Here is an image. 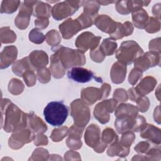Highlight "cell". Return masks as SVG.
<instances>
[{
	"label": "cell",
	"mask_w": 161,
	"mask_h": 161,
	"mask_svg": "<svg viewBox=\"0 0 161 161\" xmlns=\"http://www.w3.org/2000/svg\"><path fill=\"white\" fill-rule=\"evenodd\" d=\"M1 128L7 133L16 129L28 127V114L24 113L9 99L1 101Z\"/></svg>",
	"instance_id": "obj_1"
},
{
	"label": "cell",
	"mask_w": 161,
	"mask_h": 161,
	"mask_svg": "<svg viewBox=\"0 0 161 161\" xmlns=\"http://www.w3.org/2000/svg\"><path fill=\"white\" fill-rule=\"evenodd\" d=\"M51 49L58 57L65 69L84 65L86 64L84 53L80 50L72 49L62 45L52 47Z\"/></svg>",
	"instance_id": "obj_2"
},
{
	"label": "cell",
	"mask_w": 161,
	"mask_h": 161,
	"mask_svg": "<svg viewBox=\"0 0 161 161\" xmlns=\"http://www.w3.org/2000/svg\"><path fill=\"white\" fill-rule=\"evenodd\" d=\"M45 121L53 126H60L65 122L68 114V107L63 101H51L43 110Z\"/></svg>",
	"instance_id": "obj_3"
},
{
	"label": "cell",
	"mask_w": 161,
	"mask_h": 161,
	"mask_svg": "<svg viewBox=\"0 0 161 161\" xmlns=\"http://www.w3.org/2000/svg\"><path fill=\"white\" fill-rule=\"evenodd\" d=\"M147 124L146 119L142 115H121L116 116L114 127L119 134L126 131H140Z\"/></svg>",
	"instance_id": "obj_4"
},
{
	"label": "cell",
	"mask_w": 161,
	"mask_h": 161,
	"mask_svg": "<svg viewBox=\"0 0 161 161\" xmlns=\"http://www.w3.org/2000/svg\"><path fill=\"white\" fill-rule=\"evenodd\" d=\"M143 53V49L134 40L123 42L116 51L115 57L118 62L125 65H130Z\"/></svg>",
	"instance_id": "obj_5"
},
{
	"label": "cell",
	"mask_w": 161,
	"mask_h": 161,
	"mask_svg": "<svg viewBox=\"0 0 161 161\" xmlns=\"http://www.w3.org/2000/svg\"><path fill=\"white\" fill-rule=\"evenodd\" d=\"M70 110L74 124L85 128L91 118L88 104L80 99H76L70 103Z\"/></svg>",
	"instance_id": "obj_6"
},
{
	"label": "cell",
	"mask_w": 161,
	"mask_h": 161,
	"mask_svg": "<svg viewBox=\"0 0 161 161\" xmlns=\"http://www.w3.org/2000/svg\"><path fill=\"white\" fill-rule=\"evenodd\" d=\"M84 1H65L55 4L52 9V15L57 21L62 20L75 13L83 5Z\"/></svg>",
	"instance_id": "obj_7"
},
{
	"label": "cell",
	"mask_w": 161,
	"mask_h": 161,
	"mask_svg": "<svg viewBox=\"0 0 161 161\" xmlns=\"http://www.w3.org/2000/svg\"><path fill=\"white\" fill-rule=\"evenodd\" d=\"M111 89V86L108 83H104L100 88L88 87L81 91V99L88 105L95 103L97 101L108 97Z\"/></svg>",
	"instance_id": "obj_8"
},
{
	"label": "cell",
	"mask_w": 161,
	"mask_h": 161,
	"mask_svg": "<svg viewBox=\"0 0 161 161\" xmlns=\"http://www.w3.org/2000/svg\"><path fill=\"white\" fill-rule=\"evenodd\" d=\"M84 140L86 145L94 149L97 153H103L108 145L101 140V130L96 124H91L86 129Z\"/></svg>",
	"instance_id": "obj_9"
},
{
	"label": "cell",
	"mask_w": 161,
	"mask_h": 161,
	"mask_svg": "<svg viewBox=\"0 0 161 161\" xmlns=\"http://www.w3.org/2000/svg\"><path fill=\"white\" fill-rule=\"evenodd\" d=\"M35 136V133L28 127L19 128L12 131V135L8 140V145L12 149L18 150L25 144L33 141Z\"/></svg>",
	"instance_id": "obj_10"
},
{
	"label": "cell",
	"mask_w": 161,
	"mask_h": 161,
	"mask_svg": "<svg viewBox=\"0 0 161 161\" xmlns=\"http://www.w3.org/2000/svg\"><path fill=\"white\" fill-rule=\"evenodd\" d=\"M117 103L113 98L103 100L99 103L94 108V118L101 124L108 123L110 118L109 114L114 111Z\"/></svg>",
	"instance_id": "obj_11"
},
{
	"label": "cell",
	"mask_w": 161,
	"mask_h": 161,
	"mask_svg": "<svg viewBox=\"0 0 161 161\" xmlns=\"http://www.w3.org/2000/svg\"><path fill=\"white\" fill-rule=\"evenodd\" d=\"M36 3L37 1H25L20 6L19 13L14 19L15 25L18 29L25 30L28 27Z\"/></svg>",
	"instance_id": "obj_12"
},
{
	"label": "cell",
	"mask_w": 161,
	"mask_h": 161,
	"mask_svg": "<svg viewBox=\"0 0 161 161\" xmlns=\"http://www.w3.org/2000/svg\"><path fill=\"white\" fill-rule=\"evenodd\" d=\"M67 77L79 83H86L92 79L99 83L103 82L102 78L96 76L92 70L81 67H72L71 70L68 71Z\"/></svg>",
	"instance_id": "obj_13"
},
{
	"label": "cell",
	"mask_w": 161,
	"mask_h": 161,
	"mask_svg": "<svg viewBox=\"0 0 161 161\" xmlns=\"http://www.w3.org/2000/svg\"><path fill=\"white\" fill-rule=\"evenodd\" d=\"M101 38V36H96L90 31H85L77 37L75 45L78 50L84 53L89 49L93 50L97 48Z\"/></svg>",
	"instance_id": "obj_14"
},
{
	"label": "cell",
	"mask_w": 161,
	"mask_h": 161,
	"mask_svg": "<svg viewBox=\"0 0 161 161\" xmlns=\"http://www.w3.org/2000/svg\"><path fill=\"white\" fill-rule=\"evenodd\" d=\"M160 53L149 51L137 58L134 62V66L144 72L151 67L160 65Z\"/></svg>",
	"instance_id": "obj_15"
},
{
	"label": "cell",
	"mask_w": 161,
	"mask_h": 161,
	"mask_svg": "<svg viewBox=\"0 0 161 161\" xmlns=\"http://www.w3.org/2000/svg\"><path fill=\"white\" fill-rule=\"evenodd\" d=\"M59 30L62 37L65 40H69L77 34L82 28L77 19L69 18L59 25Z\"/></svg>",
	"instance_id": "obj_16"
},
{
	"label": "cell",
	"mask_w": 161,
	"mask_h": 161,
	"mask_svg": "<svg viewBox=\"0 0 161 161\" xmlns=\"http://www.w3.org/2000/svg\"><path fill=\"white\" fill-rule=\"evenodd\" d=\"M94 24L101 31L109 35L114 33L118 26V22L107 14L97 15L94 19Z\"/></svg>",
	"instance_id": "obj_17"
},
{
	"label": "cell",
	"mask_w": 161,
	"mask_h": 161,
	"mask_svg": "<svg viewBox=\"0 0 161 161\" xmlns=\"http://www.w3.org/2000/svg\"><path fill=\"white\" fill-rule=\"evenodd\" d=\"M28 58L34 70L46 67V65L48 64L47 53L41 50H36L31 52L28 56Z\"/></svg>",
	"instance_id": "obj_18"
},
{
	"label": "cell",
	"mask_w": 161,
	"mask_h": 161,
	"mask_svg": "<svg viewBox=\"0 0 161 161\" xmlns=\"http://www.w3.org/2000/svg\"><path fill=\"white\" fill-rule=\"evenodd\" d=\"M18 49L14 45L6 46L1 52L0 68L4 69L8 68L16 59Z\"/></svg>",
	"instance_id": "obj_19"
},
{
	"label": "cell",
	"mask_w": 161,
	"mask_h": 161,
	"mask_svg": "<svg viewBox=\"0 0 161 161\" xmlns=\"http://www.w3.org/2000/svg\"><path fill=\"white\" fill-rule=\"evenodd\" d=\"M140 137L150 141L155 144L160 145V129L153 125L147 123L140 131Z\"/></svg>",
	"instance_id": "obj_20"
},
{
	"label": "cell",
	"mask_w": 161,
	"mask_h": 161,
	"mask_svg": "<svg viewBox=\"0 0 161 161\" xmlns=\"http://www.w3.org/2000/svg\"><path fill=\"white\" fill-rule=\"evenodd\" d=\"M126 65L118 61L114 62L110 70V77L113 83L116 84L123 83L126 75Z\"/></svg>",
	"instance_id": "obj_21"
},
{
	"label": "cell",
	"mask_w": 161,
	"mask_h": 161,
	"mask_svg": "<svg viewBox=\"0 0 161 161\" xmlns=\"http://www.w3.org/2000/svg\"><path fill=\"white\" fill-rule=\"evenodd\" d=\"M27 126L35 133H43L47 131L48 128L43 121L36 115L33 111L28 114Z\"/></svg>",
	"instance_id": "obj_22"
},
{
	"label": "cell",
	"mask_w": 161,
	"mask_h": 161,
	"mask_svg": "<svg viewBox=\"0 0 161 161\" xmlns=\"http://www.w3.org/2000/svg\"><path fill=\"white\" fill-rule=\"evenodd\" d=\"M157 84V80L152 76H147L144 77L139 84L134 87L136 91L140 96H145L152 92Z\"/></svg>",
	"instance_id": "obj_23"
},
{
	"label": "cell",
	"mask_w": 161,
	"mask_h": 161,
	"mask_svg": "<svg viewBox=\"0 0 161 161\" xmlns=\"http://www.w3.org/2000/svg\"><path fill=\"white\" fill-rule=\"evenodd\" d=\"M134 27L131 22L126 21L123 23L118 22L117 29L114 33L109 35L111 38L116 40L121 39L125 36H128L131 35L133 32Z\"/></svg>",
	"instance_id": "obj_24"
},
{
	"label": "cell",
	"mask_w": 161,
	"mask_h": 161,
	"mask_svg": "<svg viewBox=\"0 0 161 161\" xmlns=\"http://www.w3.org/2000/svg\"><path fill=\"white\" fill-rule=\"evenodd\" d=\"M130 153V148L124 147L119 142V139L110 143L107 150V155L109 157L118 156L119 157H126Z\"/></svg>",
	"instance_id": "obj_25"
},
{
	"label": "cell",
	"mask_w": 161,
	"mask_h": 161,
	"mask_svg": "<svg viewBox=\"0 0 161 161\" xmlns=\"http://www.w3.org/2000/svg\"><path fill=\"white\" fill-rule=\"evenodd\" d=\"M49 70L53 77L55 79L62 78L65 73L66 69L54 53L50 57V65L49 67Z\"/></svg>",
	"instance_id": "obj_26"
},
{
	"label": "cell",
	"mask_w": 161,
	"mask_h": 161,
	"mask_svg": "<svg viewBox=\"0 0 161 161\" xmlns=\"http://www.w3.org/2000/svg\"><path fill=\"white\" fill-rule=\"evenodd\" d=\"M131 13L132 20L135 26L138 29H144L149 18L147 12L141 8L133 11Z\"/></svg>",
	"instance_id": "obj_27"
},
{
	"label": "cell",
	"mask_w": 161,
	"mask_h": 161,
	"mask_svg": "<svg viewBox=\"0 0 161 161\" xmlns=\"http://www.w3.org/2000/svg\"><path fill=\"white\" fill-rule=\"evenodd\" d=\"M52 9L50 4L37 1L33 8V15L38 18L48 19L52 15Z\"/></svg>",
	"instance_id": "obj_28"
},
{
	"label": "cell",
	"mask_w": 161,
	"mask_h": 161,
	"mask_svg": "<svg viewBox=\"0 0 161 161\" xmlns=\"http://www.w3.org/2000/svg\"><path fill=\"white\" fill-rule=\"evenodd\" d=\"M28 70L35 71L30 64L28 57L16 60L12 65L13 72L18 77H22L23 74Z\"/></svg>",
	"instance_id": "obj_29"
},
{
	"label": "cell",
	"mask_w": 161,
	"mask_h": 161,
	"mask_svg": "<svg viewBox=\"0 0 161 161\" xmlns=\"http://www.w3.org/2000/svg\"><path fill=\"white\" fill-rule=\"evenodd\" d=\"M115 116H118L121 115H138V108L137 106L129 103H121L115 109Z\"/></svg>",
	"instance_id": "obj_30"
},
{
	"label": "cell",
	"mask_w": 161,
	"mask_h": 161,
	"mask_svg": "<svg viewBox=\"0 0 161 161\" xmlns=\"http://www.w3.org/2000/svg\"><path fill=\"white\" fill-rule=\"evenodd\" d=\"M117 47V43L114 40L111 38H108L103 40L99 48L106 57L112 55L116 51Z\"/></svg>",
	"instance_id": "obj_31"
},
{
	"label": "cell",
	"mask_w": 161,
	"mask_h": 161,
	"mask_svg": "<svg viewBox=\"0 0 161 161\" xmlns=\"http://www.w3.org/2000/svg\"><path fill=\"white\" fill-rule=\"evenodd\" d=\"M83 13L95 18L98 14L97 13L100 8V4L97 1H84Z\"/></svg>",
	"instance_id": "obj_32"
},
{
	"label": "cell",
	"mask_w": 161,
	"mask_h": 161,
	"mask_svg": "<svg viewBox=\"0 0 161 161\" xmlns=\"http://www.w3.org/2000/svg\"><path fill=\"white\" fill-rule=\"evenodd\" d=\"M1 42L2 43H11L16 41V35L9 26H4L0 30Z\"/></svg>",
	"instance_id": "obj_33"
},
{
	"label": "cell",
	"mask_w": 161,
	"mask_h": 161,
	"mask_svg": "<svg viewBox=\"0 0 161 161\" xmlns=\"http://www.w3.org/2000/svg\"><path fill=\"white\" fill-rule=\"evenodd\" d=\"M20 4L19 1H3L1 5V13L11 14L15 12Z\"/></svg>",
	"instance_id": "obj_34"
},
{
	"label": "cell",
	"mask_w": 161,
	"mask_h": 161,
	"mask_svg": "<svg viewBox=\"0 0 161 161\" xmlns=\"http://www.w3.org/2000/svg\"><path fill=\"white\" fill-rule=\"evenodd\" d=\"M25 88L24 84L20 80L13 78L8 84V91L13 95H18L23 92Z\"/></svg>",
	"instance_id": "obj_35"
},
{
	"label": "cell",
	"mask_w": 161,
	"mask_h": 161,
	"mask_svg": "<svg viewBox=\"0 0 161 161\" xmlns=\"http://www.w3.org/2000/svg\"><path fill=\"white\" fill-rule=\"evenodd\" d=\"M118 139H119L118 135L113 128H106L103 130L101 137V140L103 142L108 145Z\"/></svg>",
	"instance_id": "obj_36"
},
{
	"label": "cell",
	"mask_w": 161,
	"mask_h": 161,
	"mask_svg": "<svg viewBox=\"0 0 161 161\" xmlns=\"http://www.w3.org/2000/svg\"><path fill=\"white\" fill-rule=\"evenodd\" d=\"M160 145L155 144L150 141H143L138 143L135 147V150L139 153H145L147 154L150 152L152 149L157 147Z\"/></svg>",
	"instance_id": "obj_37"
},
{
	"label": "cell",
	"mask_w": 161,
	"mask_h": 161,
	"mask_svg": "<svg viewBox=\"0 0 161 161\" xmlns=\"http://www.w3.org/2000/svg\"><path fill=\"white\" fill-rule=\"evenodd\" d=\"M68 132H69L68 127L65 126H63L53 129L50 137L53 142H60L68 135Z\"/></svg>",
	"instance_id": "obj_38"
},
{
	"label": "cell",
	"mask_w": 161,
	"mask_h": 161,
	"mask_svg": "<svg viewBox=\"0 0 161 161\" xmlns=\"http://www.w3.org/2000/svg\"><path fill=\"white\" fill-rule=\"evenodd\" d=\"M47 43L52 47L58 46L61 42V36L58 31L52 30L48 31L45 35Z\"/></svg>",
	"instance_id": "obj_39"
},
{
	"label": "cell",
	"mask_w": 161,
	"mask_h": 161,
	"mask_svg": "<svg viewBox=\"0 0 161 161\" xmlns=\"http://www.w3.org/2000/svg\"><path fill=\"white\" fill-rule=\"evenodd\" d=\"M144 29L148 33H154L159 31L160 30V20L153 17H150Z\"/></svg>",
	"instance_id": "obj_40"
},
{
	"label": "cell",
	"mask_w": 161,
	"mask_h": 161,
	"mask_svg": "<svg viewBox=\"0 0 161 161\" xmlns=\"http://www.w3.org/2000/svg\"><path fill=\"white\" fill-rule=\"evenodd\" d=\"M29 40L35 44H41L42 43L46 37L45 35L38 28H33L29 33Z\"/></svg>",
	"instance_id": "obj_41"
},
{
	"label": "cell",
	"mask_w": 161,
	"mask_h": 161,
	"mask_svg": "<svg viewBox=\"0 0 161 161\" xmlns=\"http://www.w3.org/2000/svg\"><path fill=\"white\" fill-rule=\"evenodd\" d=\"M66 145L71 150H78L82 145L81 138L75 135H68V138L66 140Z\"/></svg>",
	"instance_id": "obj_42"
},
{
	"label": "cell",
	"mask_w": 161,
	"mask_h": 161,
	"mask_svg": "<svg viewBox=\"0 0 161 161\" xmlns=\"http://www.w3.org/2000/svg\"><path fill=\"white\" fill-rule=\"evenodd\" d=\"M49 153L47 149L37 148L33 152L29 160H47L49 157Z\"/></svg>",
	"instance_id": "obj_43"
},
{
	"label": "cell",
	"mask_w": 161,
	"mask_h": 161,
	"mask_svg": "<svg viewBox=\"0 0 161 161\" xmlns=\"http://www.w3.org/2000/svg\"><path fill=\"white\" fill-rule=\"evenodd\" d=\"M37 78L40 82L42 84L48 83L51 79L50 70L47 67L39 69L36 70Z\"/></svg>",
	"instance_id": "obj_44"
},
{
	"label": "cell",
	"mask_w": 161,
	"mask_h": 161,
	"mask_svg": "<svg viewBox=\"0 0 161 161\" xmlns=\"http://www.w3.org/2000/svg\"><path fill=\"white\" fill-rule=\"evenodd\" d=\"M135 139V135L133 131H126L122 134L119 142L124 147L130 148Z\"/></svg>",
	"instance_id": "obj_45"
},
{
	"label": "cell",
	"mask_w": 161,
	"mask_h": 161,
	"mask_svg": "<svg viewBox=\"0 0 161 161\" xmlns=\"http://www.w3.org/2000/svg\"><path fill=\"white\" fill-rule=\"evenodd\" d=\"M76 19L80 23V25L82 28V30H83V29L91 27L92 25V24L94 23V21L95 18L82 13Z\"/></svg>",
	"instance_id": "obj_46"
},
{
	"label": "cell",
	"mask_w": 161,
	"mask_h": 161,
	"mask_svg": "<svg viewBox=\"0 0 161 161\" xmlns=\"http://www.w3.org/2000/svg\"><path fill=\"white\" fill-rule=\"evenodd\" d=\"M142 75L143 72L140 69L134 67L130 72L128 76L129 83L132 86H135L137 82L142 77Z\"/></svg>",
	"instance_id": "obj_47"
},
{
	"label": "cell",
	"mask_w": 161,
	"mask_h": 161,
	"mask_svg": "<svg viewBox=\"0 0 161 161\" xmlns=\"http://www.w3.org/2000/svg\"><path fill=\"white\" fill-rule=\"evenodd\" d=\"M22 77L28 87H32L36 84V75L33 70H27L23 74Z\"/></svg>",
	"instance_id": "obj_48"
},
{
	"label": "cell",
	"mask_w": 161,
	"mask_h": 161,
	"mask_svg": "<svg viewBox=\"0 0 161 161\" xmlns=\"http://www.w3.org/2000/svg\"><path fill=\"white\" fill-rule=\"evenodd\" d=\"M113 99H114L117 102H125L128 99V93L124 89H116L114 90L113 93Z\"/></svg>",
	"instance_id": "obj_49"
},
{
	"label": "cell",
	"mask_w": 161,
	"mask_h": 161,
	"mask_svg": "<svg viewBox=\"0 0 161 161\" xmlns=\"http://www.w3.org/2000/svg\"><path fill=\"white\" fill-rule=\"evenodd\" d=\"M138 110L142 113H145L148 111L150 106L149 99L145 96H141L136 102Z\"/></svg>",
	"instance_id": "obj_50"
},
{
	"label": "cell",
	"mask_w": 161,
	"mask_h": 161,
	"mask_svg": "<svg viewBox=\"0 0 161 161\" xmlns=\"http://www.w3.org/2000/svg\"><path fill=\"white\" fill-rule=\"evenodd\" d=\"M115 9L118 13L123 15H126L130 13L128 8L127 0L116 1Z\"/></svg>",
	"instance_id": "obj_51"
},
{
	"label": "cell",
	"mask_w": 161,
	"mask_h": 161,
	"mask_svg": "<svg viewBox=\"0 0 161 161\" xmlns=\"http://www.w3.org/2000/svg\"><path fill=\"white\" fill-rule=\"evenodd\" d=\"M89 54L92 60L97 63L102 62L105 58L104 55L100 50L99 47L93 50H91Z\"/></svg>",
	"instance_id": "obj_52"
},
{
	"label": "cell",
	"mask_w": 161,
	"mask_h": 161,
	"mask_svg": "<svg viewBox=\"0 0 161 161\" xmlns=\"http://www.w3.org/2000/svg\"><path fill=\"white\" fill-rule=\"evenodd\" d=\"M148 48L150 51L160 53V38L158 37L152 40L149 42Z\"/></svg>",
	"instance_id": "obj_53"
},
{
	"label": "cell",
	"mask_w": 161,
	"mask_h": 161,
	"mask_svg": "<svg viewBox=\"0 0 161 161\" xmlns=\"http://www.w3.org/2000/svg\"><path fill=\"white\" fill-rule=\"evenodd\" d=\"M33 142L34 144L36 146L47 145L48 143L47 136L46 135H43L42 133H39L37 135H35L33 139Z\"/></svg>",
	"instance_id": "obj_54"
},
{
	"label": "cell",
	"mask_w": 161,
	"mask_h": 161,
	"mask_svg": "<svg viewBox=\"0 0 161 161\" xmlns=\"http://www.w3.org/2000/svg\"><path fill=\"white\" fill-rule=\"evenodd\" d=\"M35 25L38 27L40 30H43L45 29L48 24H49V21L48 19H45V18H37L35 20Z\"/></svg>",
	"instance_id": "obj_55"
},
{
	"label": "cell",
	"mask_w": 161,
	"mask_h": 161,
	"mask_svg": "<svg viewBox=\"0 0 161 161\" xmlns=\"http://www.w3.org/2000/svg\"><path fill=\"white\" fill-rule=\"evenodd\" d=\"M128 96L130 98V99L135 103H136L137 101V100L141 97V96H140V94H138V92L136 91L134 87H131V88H130L128 91Z\"/></svg>",
	"instance_id": "obj_56"
},
{
	"label": "cell",
	"mask_w": 161,
	"mask_h": 161,
	"mask_svg": "<svg viewBox=\"0 0 161 161\" xmlns=\"http://www.w3.org/2000/svg\"><path fill=\"white\" fill-rule=\"evenodd\" d=\"M69 156H71V157H70L68 160H81L80 157V155L78 152H74L73 150H69L68 152H67L65 155L64 157H69Z\"/></svg>",
	"instance_id": "obj_57"
},
{
	"label": "cell",
	"mask_w": 161,
	"mask_h": 161,
	"mask_svg": "<svg viewBox=\"0 0 161 161\" xmlns=\"http://www.w3.org/2000/svg\"><path fill=\"white\" fill-rule=\"evenodd\" d=\"M152 13L157 18L158 20L160 19V3H157L154 4L152 8Z\"/></svg>",
	"instance_id": "obj_58"
},
{
	"label": "cell",
	"mask_w": 161,
	"mask_h": 161,
	"mask_svg": "<svg viewBox=\"0 0 161 161\" xmlns=\"http://www.w3.org/2000/svg\"><path fill=\"white\" fill-rule=\"evenodd\" d=\"M153 118L154 120L158 123H160V105L155 108L153 113Z\"/></svg>",
	"instance_id": "obj_59"
},
{
	"label": "cell",
	"mask_w": 161,
	"mask_h": 161,
	"mask_svg": "<svg viewBox=\"0 0 161 161\" xmlns=\"http://www.w3.org/2000/svg\"><path fill=\"white\" fill-rule=\"evenodd\" d=\"M98 3L101 5H103V6H106V5H108L109 4H112L114 3H116V1H97Z\"/></svg>",
	"instance_id": "obj_60"
}]
</instances>
